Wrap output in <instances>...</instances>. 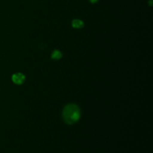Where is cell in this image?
Returning a JSON list of instances; mask_svg holds the SVG:
<instances>
[{
	"label": "cell",
	"mask_w": 153,
	"mask_h": 153,
	"mask_svg": "<svg viewBox=\"0 0 153 153\" xmlns=\"http://www.w3.org/2000/svg\"><path fill=\"white\" fill-rule=\"evenodd\" d=\"M62 58V53L59 50H54L52 54V58L54 60H59Z\"/></svg>",
	"instance_id": "4"
},
{
	"label": "cell",
	"mask_w": 153,
	"mask_h": 153,
	"mask_svg": "<svg viewBox=\"0 0 153 153\" xmlns=\"http://www.w3.org/2000/svg\"><path fill=\"white\" fill-rule=\"evenodd\" d=\"M97 1H98V0H90V1H91V3H96Z\"/></svg>",
	"instance_id": "5"
},
{
	"label": "cell",
	"mask_w": 153,
	"mask_h": 153,
	"mask_svg": "<svg viewBox=\"0 0 153 153\" xmlns=\"http://www.w3.org/2000/svg\"><path fill=\"white\" fill-rule=\"evenodd\" d=\"M81 117V111L79 106L74 103L67 105L63 109V120L68 125H73L78 122Z\"/></svg>",
	"instance_id": "1"
},
{
	"label": "cell",
	"mask_w": 153,
	"mask_h": 153,
	"mask_svg": "<svg viewBox=\"0 0 153 153\" xmlns=\"http://www.w3.org/2000/svg\"><path fill=\"white\" fill-rule=\"evenodd\" d=\"M72 25L74 28L80 29L84 27V22L83 21L80 20V19H73V22H72Z\"/></svg>",
	"instance_id": "3"
},
{
	"label": "cell",
	"mask_w": 153,
	"mask_h": 153,
	"mask_svg": "<svg viewBox=\"0 0 153 153\" xmlns=\"http://www.w3.org/2000/svg\"><path fill=\"white\" fill-rule=\"evenodd\" d=\"M25 76L20 73H15L12 76V81L13 82V83L16 84V85H22V84H23V82H25Z\"/></svg>",
	"instance_id": "2"
}]
</instances>
